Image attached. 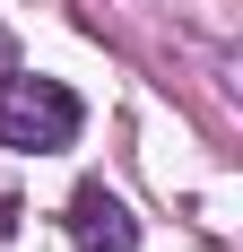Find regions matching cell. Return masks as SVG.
<instances>
[{
  "mask_svg": "<svg viewBox=\"0 0 243 252\" xmlns=\"http://www.w3.org/2000/svg\"><path fill=\"white\" fill-rule=\"evenodd\" d=\"M78 122H87V104L61 87V78H35V70H0V148L18 157H52L70 148Z\"/></svg>",
  "mask_w": 243,
  "mask_h": 252,
  "instance_id": "1",
  "label": "cell"
},
{
  "mask_svg": "<svg viewBox=\"0 0 243 252\" xmlns=\"http://www.w3.org/2000/svg\"><path fill=\"white\" fill-rule=\"evenodd\" d=\"M70 244H78V252H139V218H130L104 183H78V200H70Z\"/></svg>",
  "mask_w": 243,
  "mask_h": 252,
  "instance_id": "2",
  "label": "cell"
},
{
  "mask_svg": "<svg viewBox=\"0 0 243 252\" xmlns=\"http://www.w3.org/2000/svg\"><path fill=\"white\" fill-rule=\"evenodd\" d=\"M0 70H9V35H0Z\"/></svg>",
  "mask_w": 243,
  "mask_h": 252,
  "instance_id": "3",
  "label": "cell"
}]
</instances>
